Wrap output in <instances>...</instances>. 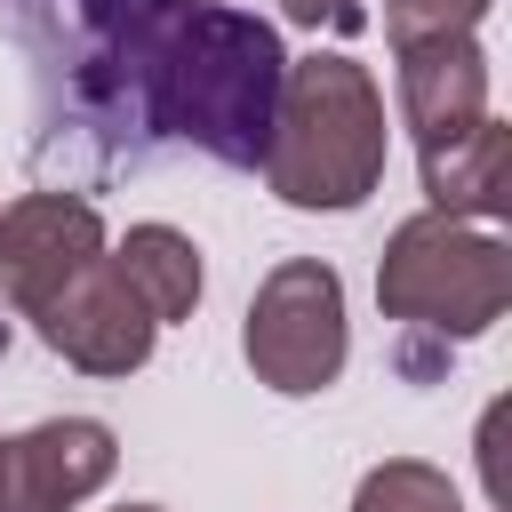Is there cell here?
<instances>
[{"instance_id":"obj_1","label":"cell","mask_w":512,"mask_h":512,"mask_svg":"<svg viewBox=\"0 0 512 512\" xmlns=\"http://www.w3.org/2000/svg\"><path fill=\"white\" fill-rule=\"evenodd\" d=\"M280 80H288L280 24H264L232 0H216V8L176 0L168 40H160V136L208 152L216 168H264Z\"/></svg>"},{"instance_id":"obj_6","label":"cell","mask_w":512,"mask_h":512,"mask_svg":"<svg viewBox=\"0 0 512 512\" xmlns=\"http://www.w3.org/2000/svg\"><path fill=\"white\" fill-rule=\"evenodd\" d=\"M104 248H112V240H104V216H96L88 192H64V184L16 192V200L0 208V296L32 320V312H40L72 272H88Z\"/></svg>"},{"instance_id":"obj_7","label":"cell","mask_w":512,"mask_h":512,"mask_svg":"<svg viewBox=\"0 0 512 512\" xmlns=\"http://www.w3.org/2000/svg\"><path fill=\"white\" fill-rule=\"evenodd\" d=\"M120 472V440L104 416H48L8 440L0 464V512H72Z\"/></svg>"},{"instance_id":"obj_9","label":"cell","mask_w":512,"mask_h":512,"mask_svg":"<svg viewBox=\"0 0 512 512\" xmlns=\"http://www.w3.org/2000/svg\"><path fill=\"white\" fill-rule=\"evenodd\" d=\"M416 176H424L432 216L496 224V216L512 208V128L488 112V120H472V128L448 136V144H416Z\"/></svg>"},{"instance_id":"obj_3","label":"cell","mask_w":512,"mask_h":512,"mask_svg":"<svg viewBox=\"0 0 512 512\" xmlns=\"http://www.w3.org/2000/svg\"><path fill=\"white\" fill-rule=\"evenodd\" d=\"M376 304L400 336L448 352L488 336L512 312V248L496 224H456V216H408L392 224L376 256Z\"/></svg>"},{"instance_id":"obj_5","label":"cell","mask_w":512,"mask_h":512,"mask_svg":"<svg viewBox=\"0 0 512 512\" xmlns=\"http://www.w3.org/2000/svg\"><path fill=\"white\" fill-rule=\"evenodd\" d=\"M32 328H40V344H48L64 368H80V376H136V368L152 360V344H160V328H152V312L136 304V288L120 280L112 248H104L88 272H72V280L32 312Z\"/></svg>"},{"instance_id":"obj_14","label":"cell","mask_w":512,"mask_h":512,"mask_svg":"<svg viewBox=\"0 0 512 512\" xmlns=\"http://www.w3.org/2000/svg\"><path fill=\"white\" fill-rule=\"evenodd\" d=\"M112 512H160V504H112Z\"/></svg>"},{"instance_id":"obj_10","label":"cell","mask_w":512,"mask_h":512,"mask_svg":"<svg viewBox=\"0 0 512 512\" xmlns=\"http://www.w3.org/2000/svg\"><path fill=\"white\" fill-rule=\"evenodd\" d=\"M120 280L136 288V304L152 312V328L168 320H192L200 296H208V264H200V240L176 232V224H128V240L112 248Z\"/></svg>"},{"instance_id":"obj_8","label":"cell","mask_w":512,"mask_h":512,"mask_svg":"<svg viewBox=\"0 0 512 512\" xmlns=\"http://www.w3.org/2000/svg\"><path fill=\"white\" fill-rule=\"evenodd\" d=\"M392 104H400V128L416 144H448L472 120H488V48H480V32L392 48Z\"/></svg>"},{"instance_id":"obj_12","label":"cell","mask_w":512,"mask_h":512,"mask_svg":"<svg viewBox=\"0 0 512 512\" xmlns=\"http://www.w3.org/2000/svg\"><path fill=\"white\" fill-rule=\"evenodd\" d=\"M496 0H384V40L392 48H416V40H464L480 32Z\"/></svg>"},{"instance_id":"obj_11","label":"cell","mask_w":512,"mask_h":512,"mask_svg":"<svg viewBox=\"0 0 512 512\" xmlns=\"http://www.w3.org/2000/svg\"><path fill=\"white\" fill-rule=\"evenodd\" d=\"M352 512H464V496H456V480H448L440 464H424V456H384V464L360 472Z\"/></svg>"},{"instance_id":"obj_13","label":"cell","mask_w":512,"mask_h":512,"mask_svg":"<svg viewBox=\"0 0 512 512\" xmlns=\"http://www.w3.org/2000/svg\"><path fill=\"white\" fill-rule=\"evenodd\" d=\"M280 16L296 32H336V40L368 32V0H280Z\"/></svg>"},{"instance_id":"obj_4","label":"cell","mask_w":512,"mask_h":512,"mask_svg":"<svg viewBox=\"0 0 512 512\" xmlns=\"http://www.w3.org/2000/svg\"><path fill=\"white\" fill-rule=\"evenodd\" d=\"M240 360L280 400H312L344 376L352 320H344V280H336L328 256H280L256 280L248 320H240Z\"/></svg>"},{"instance_id":"obj_15","label":"cell","mask_w":512,"mask_h":512,"mask_svg":"<svg viewBox=\"0 0 512 512\" xmlns=\"http://www.w3.org/2000/svg\"><path fill=\"white\" fill-rule=\"evenodd\" d=\"M184 8H216V0H184Z\"/></svg>"},{"instance_id":"obj_2","label":"cell","mask_w":512,"mask_h":512,"mask_svg":"<svg viewBox=\"0 0 512 512\" xmlns=\"http://www.w3.org/2000/svg\"><path fill=\"white\" fill-rule=\"evenodd\" d=\"M384 160H392V128H384L376 72L344 48L288 56L272 144L256 168L264 192L280 208H304V216H344L384 184Z\"/></svg>"},{"instance_id":"obj_16","label":"cell","mask_w":512,"mask_h":512,"mask_svg":"<svg viewBox=\"0 0 512 512\" xmlns=\"http://www.w3.org/2000/svg\"><path fill=\"white\" fill-rule=\"evenodd\" d=\"M0 464H8V432H0Z\"/></svg>"}]
</instances>
